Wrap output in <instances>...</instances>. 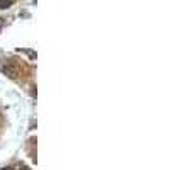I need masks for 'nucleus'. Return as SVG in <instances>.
Returning a JSON list of instances; mask_svg holds the SVG:
<instances>
[{
    "instance_id": "nucleus-1",
    "label": "nucleus",
    "mask_w": 170,
    "mask_h": 170,
    "mask_svg": "<svg viewBox=\"0 0 170 170\" xmlns=\"http://www.w3.org/2000/svg\"><path fill=\"white\" fill-rule=\"evenodd\" d=\"M14 3V0H0V9H7Z\"/></svg>"
},
{
    "instance_id": "nucleus-2",
    "label": "nucleus",
    "mask_w": 170,
    "mask_h": 170,
    "mask_svg": "<svg viewBox=\"0 0 170 170\" xmlns=\"http://www.w3.org/2000/svg\"><path fill=\"white\" fill-rule=\"evenodd\" d=\"M2 26H3V19H0V29H2Z\"/></svg>"
}]
</instances>
